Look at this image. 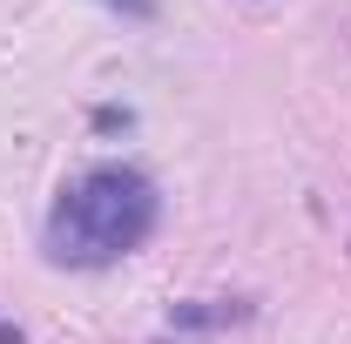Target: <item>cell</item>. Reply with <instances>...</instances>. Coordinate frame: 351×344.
<instances>
[{
    "instance_id": "6da1fadb",
    "label": "cell",
    "mask_w": 351,
    "mask_h": 344,
    "mask_svg": "<svg viewBox=\"0 0 351 344\" xmlns=\"http://www.w3.org/2000/svg\"><path fill=\"white\" fill-rule=\"evenodd\" d=\"M162 216V196L142 169H122V162H101V169H82L61 196H54V216H47V257L54 263H115L149 243Z\"/></svg>"
},
{
    "instance_id": "7a4b0ae2",
    "label": "cell",
    "mask_w": 351,
    "mask_h": 344,
    "mask_svg": "<svg viewBox=\"0 0 351 344\" xmlns=\"http://www.w3.org/2000/svg\"><path fill=\"white\" fill-rule=\"evenodd\" d=\"M169 317L182 324V331H210V324H237V317H250V304H230V310H223V304H176Z\"/></svg>"
},
{
    "instance_id": "3957f363",
    "label": "cell",
    "mask_w": 351,
    "mask_h": 344,
    "mask_svg": "<svg viewBox=\"0 0 351 344\" xmlns=\"http://www.w3.org/2000/svg\"><path fill=\"white\" fill-rule=\"evenodd\" d=\"M108 7H122L129 21H156V0H108Z\"/></svg>"
},
{
    "instance_id": "277c9868",
    "label": "cell",
    "mask_w": 351,
    "mask_h": 344,
    "mask_svg": "<svg viewBox=\"0 0 351 344\" xmlns=\"http://www.w3.org/2000/svg\"><path fill=\"white\" fill-rule=\"evenodd\" d=\"M0 344H21V331H14V324H7V317H0Z\"/></svg>"
}]
</instances>
